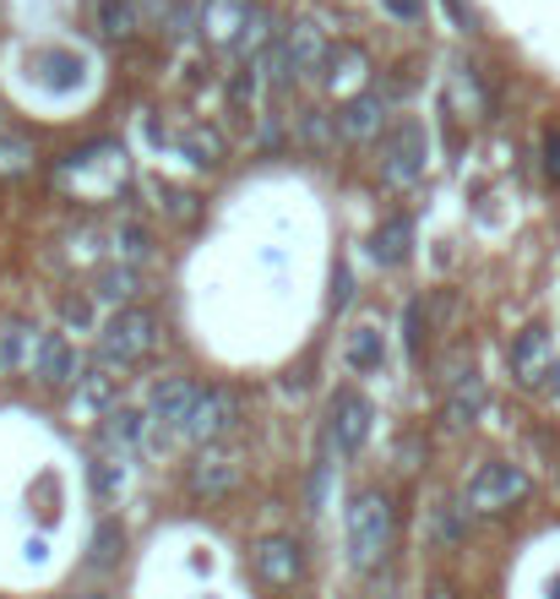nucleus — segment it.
I'll return each instance as SVG.
<instances>
[{
	"instance_id": "39448f33",
	"label": "nucleus",
	"mask_w": 560,
	"mask_h": 599,
	"mask_svg": "<svg viewBox=\"0 0 560 599\" xmlns=\"http://www.w3.org/2000/svg\"><path fill=\"white\" fill-rule=\"evenodd\" d=\"M371 420H375V409L365 393H338L332 399V447L343 453V458H360V447L371 442Z\"/></svg>"
},
{
	"instance_id": "cd10ccee",
	"label": "nucleus",
	"mask_w": 560,
	"mask_h": 599,
	"mask_svg": "<svg viewBox=\"0 0 560 599\" xmlns=\"http://www.w3.org/2000/svg\"><path fill=\"white\" fill-rule=\"evenodd\" d=\"M186 153L196 158V164H212V158H218V136L212 132H186Z\"/></svg>"
},
{
	"instance_id": "f3484780",
	"label": "nucleus",
	"mask_w": 560,
	"mask_h": 599,
	"mask_svg": "<svg viewBox=\"0 0 560 599\" xmlns=\"http://www.w3.org/2000/svg\"><path fill=\"white\" fill-rule=\"evenodd\" d=\"M33 76L44 82V87H82L87 82V66H82V55H71V50H44V55H33Z\"/></svg>"
},
{
	"instance_id": "c9c22d12",
	"label": "nucleus",
	"mask_w": 560,
	"mask_h": 599,
	"mask_svg": "<svg viewBox=\"0 0 560 599\" xmlns=\"http://www.w3.org/2000/svg\"><path fill=\"white\" fill-rule=\"evenodd\" d=\"M550 599H560V578H556V583H550Z\"/></svg>"
},
{
	"instance_id": "4be33fe9",
	"label": "nucleus",
	"mask_w": 560,
	"mask_h": 599,
	"mask_svg": "<svg viewBox=\"0 0 560 599\" xmlns=\"http://www.w3.org/2000/svg\"><path fill=\"white\" fill-rule=\"evenodd\" d=\"M321 82L354 99V82H365V55H360L354 44H338V50L326 55V76H321Z\"/></svg>"
},
{
	"instance_id": "a211bd4d",
	"label": "nucleus",
	"mask_w": 560,
	"mask_h": 599,
	"mask_svg": "<svg viewBox=\"0 0 560 599\" xmlns=\"http://www.w3.org/2000/svg\"><path fill=\"white\" fill-rule=\"evenodd\" d=\"M235 485H240V468L229 464V458H218V453H201V458L190 464V490L207 496V502H212V496H229Z\"/></svg>"
},
{
	"instance_id": "f704fd0d",
	"label": "nucleus",
	"mask_w": 560,
	"mask_h": 599,
	"mask_svg": "<svg viewBox=\"0 0 560 599\" xmlns=\"http://www.w3.org/2000/svg\"><path fill=\"white\" fill-rule=\"evenodd\" d=\"M545 388H550V393H556V399H560V360H556V365H550V382H545Z\"/></svg>"
},
{
	"instance_id": "1a4fd4ad",
	"label": "nucleus",
	"mask_w": 560,
	"mask_h": 599,
	"mask_svg": "<svg viewBox=\"0 0 560 599\" xmlns=\"http://www.w3.org/2000/svg\"><path fill=\"white\" fill-rule=\"evenodd\" d=\"M229 425H235V399H229L224 388H201V399L190 409L180 442H212V436H224Z\"/></svg>"
},
{
	"instance_id": "5701e85b",
	"label": "nucleus",
	"mask_w": 560,
	"mask_h": 599,
	"mask_svg": "<svg viewBox=\"0 0 560 599\" xmlns=\"http://www.w3.org/2000/svg\"><path fill=\"white\" fill-rule=\"evenodd\" d=\"M131 289H136V267H110V272H98V289H93V300H110V306H121V300H131Z\"/></svg>"
},
{
	"instance_id": "72a5a7b5",
	"label": "nucleus",
	"mask_w": 560,
	"mask_h": 599,
	"mask_svg": "<svg viewBox=\"0 0 560 599\" xmlns=\"http://www.w3.org/2000/svg\"><path fill=\"white\" fill-rule=\"evenodd\" d=\"M457 529H463V518L440 507V513H436V534H440V539H457Z\"/></svg>"
},
{
	"instance_id": "7ed1b4c3",
	"label": "nucleus",
	"mask_w": 560,
	"mask_h": 599,
	"mask_svg": "<svg viewBox=\"0 0 560 599\" xmlns=\"http://www.w3.org/2000/svg\"><path fill=\"white\" fill-rule=\"evenodd\" d=\"M419 175H425V126H419V121H403L397 132L386 136L381 180H386L392 192H408V186H419Z\"/></svg>"
},
{
	"instance_id": "f257e3e1",
	"label": "nucleus",
	"mask_w": 560,
	"mask_h": 599,
	"mask_svg": "<svg viewBox=\"0 0 560 599\" xmlns=\"http://www.w3.org/2000/svg\"><path fill=\"white\" fill-rule=\"evenodd\" d=\"M386 545H392V507H386V496H360L354 507H349V556H354V567H381V556H386Z\"/></svg>"
},
{
	"instance_id": "2f4dec72",
	"label": "nucleus",
	"mask_w": 560,
	"mask_h": 599,
	"mask_svg": "<svg viewBox=\"0 0 560 599\" xmlns=\"http://www.w3.org/2000/svg\"><path fill=\"white\" fill-rule=\"evenodd\" d=\"M386 11L403 17V22H419V17H425V0H386Z\"/></svg>"
},
{
	"instance_id": "aec40b11",
	"label": "nucleus",
	"mask_w": 560,
	"mask_h": 599,
	"mask_svg": "<svg viewBox=\"0 0 560 599\" xmlns=\"http://www.w3.org/2000/svg\"><path fill=\"white\" fill-rule=\"evenodd\" d=\"M125 556V529L115 518H104L98 529H93V545H87V572H115Z\"/></svg>"
},
{
	"instance_id": "6e6552de",
	"label": "nucleus",
	"mask_w": 560,
	"mask_h": 599,
	"mask_svg": "<svg viewBox=\"0 0 560 599\" xmlns=\"http://www.w3.org/2000/svg\"><path fill=\"white\" fill-rule=\"evenodd\" d=\"M250 0H201V28H207V39L218 44V50H235L240 39H246L250 28Z\"/></svg>"
},
{
	"instance_id": "6ab92c4d",
	"label": "nucleus",
	"mask_w": 560,
	"mask_h": 599,
	"mask_svg": "<svg viewBox=\"0 0 560 599\" xmlns=\"http://www.w3.org/2000/svg\"><path fill=\"white\" fill-rule=\"evenodd\" d=\"M408 240H414V224L397 213V218H386L381 229L371 235V257L381 267H397V262H408Z\"/></svg>"
},
{
	"instance_id": "a878e982",
	"label": "nucleus",
	"mask_w": 560,
	"mask_h": 599,
	"mask_svg": "<svg viewBox=\"0 0 560 599\" xmlns=\"http://www.w3.org/2000/svg\"><path fill=\"white\" fill-rule=\"evenodd\" d=\"M115 382H121L115 365H93V376L82 382V399L93 403V409H110V403H115Z\"/></svg>"
},
{
	"instance_id": "f8f14e48",
	"label": "nucleus",
	"mask_w": 560,
	"mask_h": 599,
	"mask_svg": "<svg viewBox=\"0 0 560 599\" xmlns=\"http://www.w3.org/2000/svg\"><path fill=\"white\" fill-rule=\"evenodd\" d=\"M300 567H305V550L294 545V539H261L256 545V572L267 578V583H278V589H289L294 578H300Z\"/></svg>"
},
{
	"instance_id": "4468645a",
	"label": "nucleus",
	"mask_w": 560,
	"mask_h": 599,
	"mask_svg": "<svg viewBox=\"0 0 560 599\" xmlns=\"http://www.w3.org/2000/svg\"><path fill=\"white\" fill-rule=\"evenodd\" d=\"M87 22L98 44H125L136 33V6L131 0H87Z\"/></svg>"
},
{
	"instance_id": "c756f323",
	"label": "nucleus",
	"mask_w": 560,
	"mask_h": 599,
	"mask_svg": "<svg viewBox=\"0 0 560 599\" xmlns=\"http://www.w3.org/2000/svg\"><path fill=\"white\" fill-rule=\"evenodd\" d=\"M93 490L115 496V490H121V468H115V464H98V468H93Z\"/></svg>"
},
{
	"instance_id": "9d476101",
	"label": "nucleus",
	"mask_w": 560,
	"mask_h": 599,
	"mask_svg": "<svg viewBox=\"0 0 560 599\" xmlns=\"http://www.w3.org/2000/svg\"><path fill=\"white\" fill-rule=\"evenodd\" d=\"M550 365H556V354H550V333H545V328H528V333L511 343V371H517V382L545 388V382H550Z\"/></svg>"
},
{
	"instance_id": "7c9ffc66",
	"label": "nucleus",
	"mask_w": 560,
	"mask_h": 599,
	"mask_svg": "<svg viewBox=\"0 0 560 599\" xmlns=\"http://www.w3.org/2000/svg\"><path fill=\"white\" fill-rule=\"evenodd\" d=\"M545 175L560 180V132H545Z\"/></svg>"
},
{
	"instance_id": "473e14b6",
	"label": "nucleus",
	"mask_w": 560,
	"mask_h": 599,
	"mask_svg": "<svg viewBox=\"0 0 560 599\" xmlns=\"http://www.w3.org/2000/svg\"><path fill=\"white\" fill-rule=\"evenodd\" d=\"M446 11H452V22L463 28V33H474V11H468V0H440Z\"/></svg>"
},
{
	"instance_id": "f03ea898",
	"label": "nucleus",
	"mask_w": 560,
	"mask_h": 599,
	"mask_svg": "<svg viewBox=\"0 0 560 599\" xmlns=\"http://www.w3.org/2000/svg\"><path fill=\"white\" fill-rule=\"evenodd\" d=\"M153 343H158V317L142 311V306H125V311L110 317V328L98 333V360H104V365H131V360H142Z\"/></svg>"
},
{
	"instance_id": "ddd939ff",
	"label": "nucleus",
	"mask_w": 560,
	"mask_h": 599,
	"mask_svg": "<svg viewBox=\"0 0 560 599\" xmlns=\"http://www.w3.org/2000/svg\"><path fill=\"white\" fill-rule=\"evenodd\" d=\"M485 403H490V393H485V382H479L474 365H463V371L446 382V414H452V425H474V420L485 414Z\"/></svg>"
},
{
	"instance_id": "0eeeda50",
	"label": "nucleus",
	"mask_w": 560,
	"mask_h": 599,
	"mask_svg": "<svg viewBox=\"0 0 560 599\" xmlns=\"http://www.w3.org/2000/svg\"><path fill=\"white\" fill-rule=\"evenodd\" d=\"M196 399H201V388H196V382H186V376H169V382H158V388H153L147 409H153V420H158L164 431L186 436V420H190V409H196Z\"/></svg>"
},
{
	"instance_id": "c85d7f7f",
	"label": "nucleus",
	"mask_w": 560,
	"mask_h": 599,
	"mask_svg": "<svg viewBox=\"0 0 560 599\" xmlns=\"http://www.w3.org/2000/svg\"><path fill=\"white\" fill-rule=\"evenodd\" d=\"M164 207H169L175 218H196V197H186V192H175V186H164Z\"/></svg>"
},
{
	"instance_id": "4c0bfd02",
	"label": "nucleus",
	"mask_w": 560,
	"mask_h": 599,
	"mask_svg": "<svg viewBox=\"0 0 560 599\" xmlns=\"http://www.w3.org/2000/svg\"><path fill=\"white\" fill-rule=\"evenodd\" d=\"M87 599H104V595H87Z\"/></svg>"
},
{
	"instance_id": "423d86ee",
	"label": "nucleus",
	"mask_w": 560,
	"mask_h": 599,
	"mask_svg": "<svg viewBox=\"0 0 560 599\" xmlns=\"http://www.w3.org/2000/svg\"><path fill=\"white\" fill-rule=\"evenodd\" d=\"M278 44H283V66H289L294 82H300V76H315V71L326 66V55H332V50H326V39H321V28H315L311 17H300L294 28H283V39H278Z\"/></svg>"
},
{
	"instance_id": "412c9836",
	"label": "nucleus",
	"mask_w": 560,
	"mask_h": 599,
	"mask_svg": "<svg viewBox=\"0 0 560 599\" xmlns=\"http://www.w3.org/2000/svg\"><path fill=\"white\" fill-rule=\"evenodd\" d=\"M39 354V338L28 322H0V376H11L17 365H28Z\"/></svg>"
},
{
	"instance_id": "b1692460",
	"label": "nucleus",
	"mask_w": 560,
	"mask_h": 599,
	"mask_svg": "<svg viewBox=\"0 0 560 599\" xmlns=\"http://www.w3.org/2000/svg\"><path fill=\"white\" fill-rule=\"evenodd\" d=\"M349 365L354 371H375L381 365V333L375 328H360V333L349 338Z\"/></svg>"
},
{
	"instance_id": "9b49d317",
	"label": "nucleus",
	"mask_w": 560,
	"mask_h": 599,
	"mask_svg": "<svg viewBox=\"0 0 560 599\" xmlns=\"http://www.w3.org/2000/svg\"><path fill=\"white\" fill-rule=\"evenodd\" d=\"M381 126H386V99H381V93H354V99H343V110H338V136L371 142Z\"/></svg>"
},
{
	"instance_id": "e433bc0d",
	"label": "nucleus",
	"mask_w": 560,
	"mask_h": 599,
	"mask_svg": "<svg viewBox=\"0 0 560 599\" xmlns=\"http://www.w3.org/2000/svg\"><path fill=\"white\" fill-rule=\"evenodd\" d=\"M131 6H136V0H131ZM142 6H164V0H142Z\"/></svg>"
},
{
	"instance_id": "393cba45",
	"label": "nucleus",
	"mask_w": 560,
	"mask_h": 599,
	"mask_svg": "<svg viewBox=\"0 0 560 599\" xmlns=\"http://www.w3.org/2000/svg\"><path fill=\"white\" fill-rule=\"evenodd\" d=\"M115 240H121L125 267H136V262H147V257H153V235H147L142 224H121V229H115Z\"/></svg>"
},
{
	"instance_id": "dca6fc26",
	"label": "nucleus",
	"mask_w": 560,
	"mask_h": 599,
	"mask_svg": "<svg viewBox=\"0 0 560 599\" xmlns=\"http://www.w3.org/2000/svg\"><path fill=\"white\" fill-rule=\"evenodd\" d=\"M153 409H110L104 420V442L110 447H147L153 442Z\"/></svg>"
},
{
	"instance_id": "20e7f679",
	"label": "nucleus",
	"mask_w": 560,
	"mask_h": 599,
	"mask_svg": "<svg viewBox=\"0 0 560 599\" xmlns=\"http://www.w3.org/2000/svg\"><path fill=\"white\" fill-rule=\"evenodd\" d=\"M528 496V474L517 464H485L468 479V513H500Z\"/></svg>"
},
{
	"instance_id": "bb28decb",
	"label": "nucleus",
	"mask_w": 560,
	"mask_h": 599,
	"mask_svg": "<svg viewBox=\"0 0 560 599\" xmlns=\"http://www.w3.org/2000/svg\"><path fill=\"white\" fill-rule=\"evenodd\" d=\"M33 169V142L28 136H0V175H22Z\"/></svg>"
},
{
	"instance_id": "2eb2a0df",
	"label": "nucleus",
	"mask_w": 560,
	"mask_h": 599,
	"mask_svg": "<svg viewBox=\"0 0 560 599\" xmlns=\"http://www.w3.org/2000/svg\"><path fill=\"white\" fill-rule=\"evenodd\" d=\"M33 371H39L44 388H65L76 376V349L61 333H44L39 338V354H33Z\"/></svg>"
}]
</instances>
